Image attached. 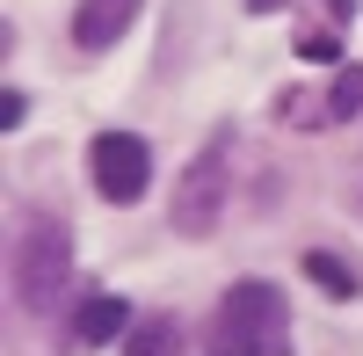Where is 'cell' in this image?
<instances>
[{"instance_id":"obj_8","label":"cell","mask_w":363,"mask_h":356,"mask_svg":"<svg viewBox=\"0 0 363 356\" xmlns=\"http://www.w3.org/2000/svg\"><path fill=\"white\" fill-rule=\"evenodd\" d=\"M124 356H182V328L167 313H153V320H138V328L124 335Z\"/></svg>"},{"instance_id":"obj_3","label":"cell","mask_w":363,"mask_h":356,"mask_svg":"<svg viewBox=\"0 0 363 356\" xmlns=\"http://www.w3.org/2000/svg\"><path fill=\"white\" fill-rule=\"evenodd\" d=\"M87 167H95V189L109 204H138L145 182H153V145H145L138 131H95Z\"/></svg>"},{"instance_id":"obj_6","label":"cell","mask_w":363,"mask_h":356,"mask_svg":"<svg viewBox=\"0 0 363 356\" xmlns=\"http://www.w3.org/2000/svg\"><path fill=\"white\" fill-rule=\"evenodd\" d=\"M109 335H124V299H109V291L80 299V306H73V320H66V342L95 349V342H109Z\"/></svg>"},{"instance_id":"obj_10","label":"cell","mask_w":363,"mask_h":356,"mask_svg":"<svg viewBox=\"0 0 363 356\" xmlns=\"http://www.w3.org/2000/svg\"><path fill=\"white\" fill-rule=\"evenodd\" d=\"M298 58H342V44L320 37V29H306V37H298Z\"/></svg>"},{"instance_id":"obj_9","label":"cell","mask_w":363,"mask_h":356,"mask_svg":"<svg viewBox=\"0 0 363 356\" xmlns=\"http://www.w3.org/2000/svg\"><path fill=\"white\" fill-rule=\"evenodd\" d=\"M349 116H363V66H342L327 95V124H349Z\"/></svg>"},{"instance_id":"obj_7","label":"cell","mask_w":363,"mask_h":356,"mask_svg":"<svg viewBox=\"0 0 363 356\" xmlns=\"http://www.w3.org/2000/svg\"><path fill=\"white\" fill-rule=\"evenodd\" d=\"M298 269H306V284H320L327 299H342V306H349V299H363V277L349 269L335 247H306V262H298Z\"/></svg>"},{"instance_id":"obj_5","label":"cell","mask_w":363,"mask_h":356,"mask_svg":"<svg viewBox=\"0 0 363 356\" xmlns=\"http://www.w3.org/2000/svg\"><path fill=\"white\" fill-rule=\"evenodd\" d=\"M131 22H138V0H80L73 8V44L80 51H109Z\"/></svg>"},{"instance_id":"obj_2","label":"cell","mask_w":363,"mask_h":356,"mask_svg":"<svg viewBox=\"0 0 363 356\" xmlns=\"http://www.w3.org/2000/svg\"><path fill=\"white\" fill-rule=\"evenodd\" d=\"M66 277H73V233L58 218H29L15 240V299L29 313H44L66 299Z\"/></svg>"},{"instance_id":"obj_1","label":"cell","mask_w":363,"mask_h":356,"mask_svg":"<svg viewBox=\"0 0 363 356\" xmlns=\"http://www.w3.org/2000/svg\"><path fill=\"white\" fill-rule=\"evenodd\" d=\"M284 342H291V320H284L277 284L240 277L211 313V356H284Z\"/></svg>"},{"instance_id":"obj_4","label":"cell","mask_w":363,"mask_h":356,"mask_svg":"<svg viewBox=\"0 0 363 356\" xmlns=\"http://www.w3.org/2000/svg\"><path fill=\"white\" fill-rule=\"evenodd\" d=\"M218 196H225V145H211L203 160H189V174H182V189H174V226L203 233L218 218Z\"/></svg>"}]
</instances>
